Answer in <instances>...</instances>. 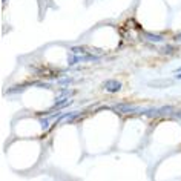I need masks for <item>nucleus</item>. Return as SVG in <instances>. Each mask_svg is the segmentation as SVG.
<instances>
[{
    "mask_svg": "<svg viewBox=\"0 0 181 181\" xmlns=\"http://www.w3.org/2000/svg\"><path fill=\"white\" fill-rule=\"evenodd\" d=\"M100 57H95L92 54H74V52H68V65L74 66L77 63H86V61H98Z\"/></svg>",
    "mask_w": 181,
    "mask_h": 181,
    "instance_id": "nucleus-1",
    "label": "nucleus"
},
{
    "mask_svg": "<svg viewBox=\"0 0 181 181\" xmlns=\"http://www.w3.org/2000/svg\"><path fill=\"white\" fill-rule=\"evenodd\" d=\"M140 108H141V106L131 104V103H121V104H115L114 106V109L120 111L121 114H138V112H140Z\"/></svg>",
    "mask_w": 181,
    "mask_h": 181,
    "instance_id": "nucleus-2",
    "label": "nucleus"
},
{
    "mask_svg": "<svg viewBox=\"0 0 181 181\" xmlns=\"http://www.w3.org/2000/svg\"><path fill=\"white\" fill-rule=\"evenodd\" d=\"M121 86H123L121 82H118V80H115V78H109V80H106V82H103V88H104V91H108L109 94L120 92Z\"/></svg>",
    "mask_w": 181,
    "mask_h": 181,
    "instance_id": "nucleus-3",
    "label": "nucleus"
},
{
    "mask_svg": "<svg viewBox=\"0 0 181 181\" xmlns=\"http://www.w3.org/2000/svg\"><path fill=\"white\" fill-rule=\"evenodd\" d=\"M72 104V102L69 98H60V100H55V103L51 106V111H57V109H63L66 106Z\"/></svg>",
    "mask_w": 181,
    "mask_h": 181,
    "instance_id": "nucleus-4",
    "label": "nucleus"
},
{
    "mask_svg": "<svg viewBox=\"0 0 181 181\" xmlns=\"http://www.w3.org/2000/svg\"><path fill=\"white\" fill-rule=\"evenodd\" d=\"M173 111H175L173 106H161V108H155V114H153V117L166 115V114H173Z\"/></svg>",
    "mask_w": 181,
    "mask_h": 181,
    "instance_id": "nucleus-5",
    "label": "nucleus"
},
{
    "mask_svg": "<svg viewBox=\"0 0 181 181\" xmlns=\"http://www.w3.org/2000/svg\"><path fill=\"white\" fill-rule=\"evenodd\" d=\"M144 39L147 41H152V43H161L164 41V37L160 34H152V32H144Z\"/></svg>",
    "mask_w": 181,
    "mask_h": 181,
    "instance_id": "nucleus-6",
    "label": "nucleus"
},
{
    "mask_svg": "<svg viewBox=\"0 0 181 181\" xmlns=\"http://www.w3.org/2000/svg\"><path fill=\"white\" fill-rule=\"evenodd\" d=\"M172 83H173L172 80H158V82H149V86L161 88V86H170Z\"/></svg>",
    "mask_w": 181,
    "mask_h": 181,
    "instance_id": "nucleus-7",
    "label": "nucleus"
},
{
    "mask_svg": "<svg viewBox=\"0 0 181 181\" xmlns=\"http://www.w3.org/2000/svg\"><path fill=\"white\" fill-rule=\"evenodd\" d=\"M71 51L74 52V54H92L88 46H72Z\"/></svg>",
    "mask_w": 181,
    "mask_h": 181,
    "instance_id": "nucleus-8",
    "label": "nucleus"
},
{
    "mask_svg": "<svg viewBox=\"0 0 181 181\" xmlns=\"http://www.w3.org/2000/svg\"><path fill=\"white\" fill-rule=\"evenodd\" d=\"M175 51H177V48H175L173 45H166V46H163L161 49H160V52H161L163 55H170Z\"/></svg>",
    "mask_w": 181,
    "mask_h": 181,
    "instance_id": "nucleus-9",
    "label": "nucleus"
},
{
    "mask_svg": "<svg viewBox=\"0 0 181 181\" xmlns=\"http://www.w3.org/2000/svg\"><path fill=\"white\" fill-rule=\"evenodd\" d=\"M29 86V83H26V84H20V86H14L11 89H8L6 91V94H15V92H23L25 88H28Z\"/></svg>",
    "mask_w": 181,
    "mask_h": 181,
    "instance_id": "nucleus-10",
    "label": "nucleus"
},
{
    "mask_svg": "<svg viewBox=\"0 0 181 181\" xmlns=\"http://www.w3.org/2000/svg\"><path fill=\"white\" fill-rule=\"evenodd\" d=\"M74 94H75V91H72V89H71V91H65V89H63L61 92H60V95H58L55 100H60V98H69V97H72Z\"/></svg>",
    "mask_w": 181,
    "mask_h": 181,
    "instance_id": "nucleus-11",
    "label": "nucleus"
},
{
    "mask_svg": "<svg viewBox=\"0 0 181 181\" xmlns=\"http://www.w3.org/2000/svg\"><path fill=\"white\" fill-rule=\"evenodd\" d=\"M49 117H46V118H40V124H41V127H43V129L46 131L48 129V126H49Z\"/></svg>",
    "mask_w": 181,
    "mask_h": 181,
    "instance_id": "nucleus-12",
    "label": "nucleus"
},
{
    "mask_svg": "<svg viewBox=\"0 0 181 181\" xmlns=\"http://www.w3.org/2000/svg\"><path fill=\"white\" fill-rule=\"evenodd\" d=\"M74 82L72 78H63V80H58V84H71Z\"/></svg>",
    "mask_w": 181,
    "mask_h": 181,
    "instance_id": "nucleus-13",
    "label": "nucleus"
},
{
    "mask_svg": "<svg viewBox=\"0 0 181 181\" xmlns=\"http://www.w3.org/2000/svg\"><path fill=\"white\" fill-rule=\"evenodd\" d=\"M37 86H39V88H48V89H49V88H51V84H49V83H43V82H41V83H37Z\"/></svg>",
    "mask_w": 181,
    "mask_h": 181,
    "instance_id": "nucleus-14",
    "label": "nucleus"
},
{
    "mask_svg": "<svg viewBox=\"0 0 181 181\" xmlns=\"http://www.w3.org/2000/svg\"><path fill=\"white\" fill-rule=\"evenodd\" d=\"M175 80H181V74H178V72H175Z\"/></svg>",
    "mask_w": 181,
    "mask_h": 181,
    "instance_id": "nucleus-15",
    "label": "nucleus"
},
{
    "mask_svg": "<svg viewBox=\"0 0 181 181\" xmlns=\"http://www.w3.org/2000/svg\"><path fill=\"white\" fill-rule=\"evenodd\" d=\"M175 40H177V41H181V34H178L177 37H175Z\"/></svg>",
    "mask_w": 181,
    "mask_h": 181,
    "instance_id": "nucleus-16",
    "label": "nucleus"
},
{
    "mask_svg": "<svg viewBox=\"0 0 181 181\" xmlns=\"http://www.w3.org/2000/svg\"><path fill=\"white\" fill-rule=\"evenodd\" d=\"M177 117H178V118L181 120V111H180V112H177Z\"/></svg>",
    "mask_w": 181,
    "mask_h": 181,
    "instance_id": "nucleus-17",
    "label": "nucleus"
},
{
    "mask_svg": "<svg viewBox=\"0 0 181 181\" xmlns=\"http://www.w3.org/2000/svg\"><path fill=\"white\" fill-rule=\"evenodd\" d=\"M178 71H181V68H180V69H178ZM178 71H175V72H178Z\"/></svg>",
    "mask_w": 181,
    "mask_h": 181,
    "instance_id": "nucleus-18",
    "label": "nucleus"
}]
</instances>
